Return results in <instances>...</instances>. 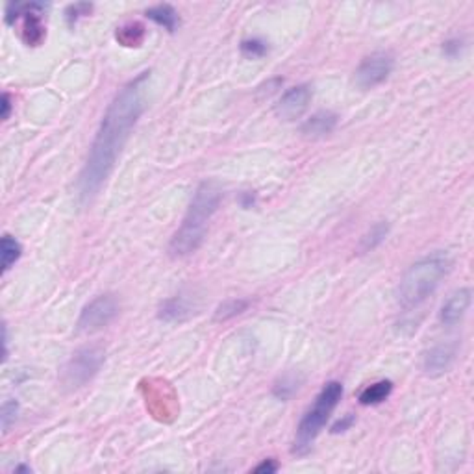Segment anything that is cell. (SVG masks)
<instances>
[{"label":"cell","mask_w":474,"mask_h":474,"mask_svg":"<svg viewBox=\"0 0 474 474\" xmlns=\"http://www.w3.org/2000/svg\"><path fill=\"white\" fill-rule=\"evenodd\" d=\"M461 45H464V43H461L459 39H452V41H447V43H445L443 50H445V54L450 56V58H454V56H458L459 52H461V49H464Z\"/></svg>","instance_id":"cb8c5ba5"},{"label":"cell","mask_w":474,"mask_h":474,"mask_svg":"<svg viewBox=\"0 0 474 474\" xmlns=\"http://www.w3.org/2000/svg\"><path fill=\"white\" fill-rule=\"evenodd\" d=\"M388 234H389L388 222L382 221V222H378V224H374V227H372L371 230H369V232H367L365 236L360 239V245H358V250H360V254H365V252H371V250H374L378 245H382V243L385 241Z\"/></svg>","instance_id":"9a60e30c"},{"label":"cell","mask_w":474,"mask_h":474,"mask_svg":"<svg viewBox=\"0 0 474 474\" xmlns=\"http://www.w3.org/2000/svg\"><path fill=\"white\" fill-rule=\"evenodd\" d=\"M93 10L91 4H72L69 6L67 10H65V15H67V21H69V24H72V22H76L80 17L84 15H89Z\"/></svg>","instance_id":"7402d4cb"},{"label":"cell","mask_w":474,"mask_h":474,"mask_svg":"<svg viewBox=\"0 0 474 474\" xmlns=\"http://www.w3.org/2000/svg\"><path fill=\"white\" fill-rule=\"evenodd\" d=\"M471 302H473V291H471L469 287L454 291L452 295L448 296L447 302L443 304L441 313H439L441 323L447 324V326L458 324L464 319L465 313H467V309H469Z\"/></svg>","instance_id":"9c48e42d"},{"label":"cell","mask_w":474,"mask_h":474,"mask_svg":"<svg viewBox=\"0 0 474 474\" xmlns=\"http://www.w3.org/2000/svg\"><path fill=\"white\" fill-rule=\"evenodd\" d=\"M118 309H121V304L115 295L106 293V295L97 296L82 309L80 319H78V330L86 334H93V332L106 328L114 323L118 315Z\"/></svg>","instance_id":"8992f818"},{"label":"cell","mask_w":474,"mask_h":474,"mask_svg":"<svg viewBox=\"0 0 474 474\" xmlns=\"http://www.w3.org/2000/svg\"><path fill=\"white\" fill-rule=\"evenodd\" d=\"M456 358V345H436L434 349L426 352L425 361H422V371L428 376H441L450 369Z\"/></svg>","instance_id":"30bf717a"},{"label":"cell","mask_w":474,"mask_h":474,"mask_svg":"<svg viewBox=\"0 0 474 474\" xmlns=\"http://www.w3.org/2000/svg\"><path fill=\"white\" fill-rule=\"evenodd\" d=\"M309 102H312V87L302 84L284 93L280 102L276 104V114L284 121H295L306 112Z\"/></svg>","instance_id":"ba28073f"},{"label":"cell","mask_w":474,"mask_h":474,"mask_svg":"<svg viewBox=\"0 0 474 474\" xmlns=\"http://www.w3.org/2000/svg\"><path fill=\"white\" fill-rule=\"evenodd\" d=\"M352 425H354V415H352V413L345 415L343 419L337 420V422L332 426V434H341V431H346Z\"/></svg>","instance_id":"603a6c76"},{"label":"cell","mask_w":474,"mask_h":474,"mask_svg":"<svg viewBox=\"0 0 474 474\" xmlns=\"http://www.w3.org/2000/svg\"><path fill=\"white\" fill-rule=\"evenodd\" d=\"M151 21H154L156 24L163 26L167 32H174L176 26L180 24V19H178V13L171 4H160L154 6V8H148L145 13Z\"/></svg>","instance_id":"7c38bea8"},{"label":"cell","mask_w":474,"mask_h":474,"mask_svg":"<svg viewBox=\"0 0 474 474\" xmlns=\"http://www.w3.org/2000/svg\"><path fill=\"white\" fill-rule=\"evenodd\" d=\"M22 248L17 239L11 236H4L0 241V258H2V273H8L10 267L21 258Z\"/></svg>","instance_id":"e0dca14e"},{"label":"cell","mask_w":474,"mask_h":474,"mask_svg":"<svg viewBox=\"0 0 474 474\" xmlns=\"http://www.w3.org/2000/svg\"><path fill=\"white\" fill-rule=\"evenodd\" d=\"M115 38L124 47H139L143 43V39H145V28L139 22H130V24L117 28Z\"/></svg>","instance_id":"2e32d148"},{"label":"cell","mask_w":474,"mask_h":474,"mask_svg":"<svg viewBox=\"0 0 474 474\" xmlns=\"http://www.w3.org/2000/svg\"><path fill=\"white\" fill-rule=\"evenodd\" d=\"M248 307V300H243V298H234V300L222 302L221 306L215 309V321H228V319L237 317L239 313H243Z\"/></svg>","instance_id":"ac0fdd59"},{"label":"cell","mask_w":474,"mask_h":474,"mask_svg":"<svg viewBox=\"0 0 474 474\" xmlns=\"http://www.w3.org/2000/svg\"><path fill=\"white\" fill-rule=\"evenodd\" d=\"M335 126H337V115L332 112H317L306 118V123L300 126V132L307 137H323V135L334 132Z\"/></svg>","instance_id":"8fae6325"},{"label":"cell","mask_w":474,"mask_h":474,"mask_svg":"<svg viewBox=\"0 0 474 474\" xmlns=\"http://www.w3.org/2000/svg\"><path fill=\"white\" fill-rule=\"evenodd\" d=\"M222 191L215 182H202L194 191V197L189 204L188 215L183 219L182 227L178 228L171 243L169 254L171 258H185L194 254L204 243L208 222L221 204Z\"/></svg>","instance_id":"7a4b0ae2"},{"label":"cell","mask_w":474,"mask_h":474,"mask_svg":"<svg viewBox=\"0 0 474 474\" xmlns=\"http://www.w3.org/2000/svg\"><path fill=\"white\" fill-rule=\"evenodd\" d=\"M276 469H278V465L273 459H265L254 469V473H276Z\"/></svg>","instance_id":"d4e9b609"},{"label":"cell","mask_w":474,"mask_h":474,"mask_svg":"<svg viewBox=\"0 0 474 474\" xmlns=\"http://www.w3.org/2000/svg\"><path fill=\"white\" fill-rule=\"evenodd\" d=\"M189 306L185 304L183 298L180 296H174V298H169L160 306V312H158V317L165 321V323H176V321H182L189 315Z\"/></svg>","instance_id":"5bb4252c"},{"label":"cell","mask_w":474,"mask_h":474,"mask_svg":"<svg viewBox=\"0 0 474 474\" xmlns=\"http://www.w3.org/2000/svg\"><path fill=\"white\" fill-rule=\"evenodd\" d=\"M241 52L247 58H261L267 52V43L261 39H248L241 43Z\"/></svg>","instance_id":"44dd1931"},{"label":"cell","mask_w":474,"mask_h":474,"mask_svg":"<svg viewBox=\"0 0 474 474\" xmlns=\"http://www.w3.org/2000/svg\"><path fill=\"white\" fill-rule=\"evenodd\" d=\"M393 391V382L391 380H380V382L367 385L360 393V404L363 406H376L382 404Z\"/></svg>","instance_id":"4fadbf2b"},{"label":"cell","mask_w":474,"mask_h":474,"mask_svg":"<svg viewBox=\"0 0 474 474\" xmlns=\"http://www.w3.org/2000/svg\"><path fill=\"white\" fill-rule=\"evenodd\" d=\"M452 259L447 252H434L426 258L419 259L410 269L406 270L399 284L397 298L402 307L419 306L431 293L436 291L448 270H450Z\"/></svg>","instance_id":"3957f363"},{"label":"cell","mask_w":474,"mask_h":474,"mask_svg":"<svg viewBox=\"0 0 474 474\" xmlns=\"http://www.w3.org/2000/svg\"><path fill=\"white\" fill-rule=\"evenodd\" d=\"M17 413H19V404H17L15 400H6L4 404H2V410H0V425H2V430H10V426L15 422Z\"/></svg>","instance_id":"ffe728a7"},{"label":"cell","mask_w":474,"mask_h":474,"mask_svg":"<svg viewBox=\"0 0 474 474\" xmlns=\"http://www.w3.org/2000/svg\"><path fill=\"white\" fill-rule=\"evenodd\" d=\"M341 397H343V385L339 382H328L321 389L313 406L302 417L300 425L296 428L295 443H293V454L306 456L313 447V441L317 439L324 425L328 422L332 411L337 408Z\"/></svg>","instance_id":"277c9868"},{"label":"cell","mask_w":474,"mask_h":474,"mask_svg":"<svg viewBox=\"0 0 474 474\" xmlns=\"http://www.w3.org/2000/svg\"><path fill=\"white\" fill-rule=\"evenodd\" d=\"M30 467H24V465H21V467H17L15 469V473H30Z\"/></svg>","instance_id":"4316f807"},{"label":"cell","mask_w":474,"mask_h":474,"mask_svg":"<svg viewBox=\"0 0 474 474\" xmlns=\"http://www.w3.org/2000/svg\"><path fill=\"white\" fill-rule=\"evenodd\" d=\"M298 380H296V376H291V374H286L284 378H280L278 382H276L275 389H273V393H275V397H278L280 400H287L289 397H293V395L298 391Z\"/></svg>","instance_id":"d6986e66"},{"label":"cell","mask_w":474,"mask_h":474,"mask_svg":"<svg viewBox=\"0 0 474 474\" xmlns=\"http://www.w3.org/2000/svg\"><path fill=\"white\" fill-rule=\"evenodd\" d=\"M0 108H2V114H0V117L4 118H10V114H11V98L8 93H4L2 95V104H0Z\"/></svg>","instance_id":"484cf974"},{"label":"cell","mask_w":474,"mask_h":474,"mask_svg":"<svg viewBox=\"0 0 474 474\" xmlns=\"http://www.w3.org/2000/svg\"><path fill=\"white\" fill-rule=\"evenodd\" d=\"M106 354L100 346H84L70 356V360L65 363L61 372V383L67 389L84 388L87 382H91L97 376L102 367Z\"/></svg>","instance_id":"5b68a950"},{"label":"cell","mask_w":474,"mask_h":474,"mask_svg":"<svg viewBox=\"0 0 474 474\" xmlns=\"http://www.w3.org/2000/svg\"><path fill=\"white\" fill-rule=\"evenodd\" d=\"M148 72H143L135 80L128 82L109 102L102 117L97 137L93 141L87 162L78 178V197L82 204L91 202L102 189L108 176L114 171L118 154L128 141L135 123L145 109V82Z\"/></svg>","instance_id":"6da1fadb"},{"label":"cell","mask_w":474,"mask_h":474,"mask_svg":"<svg viewBox=\"0 0 474 474\" xmlns=\"http://www.w3.org/2000/svg\"><path fill=\"white\" fill-rule=\"evenodd\" d=\"M393 67L395 59L389 52H374V54L367 56L354 72L356 86L360 89H372V87L380 86L393 72Z\"/></svg>","instance_id":"52a82bcc"}]
</instances>
